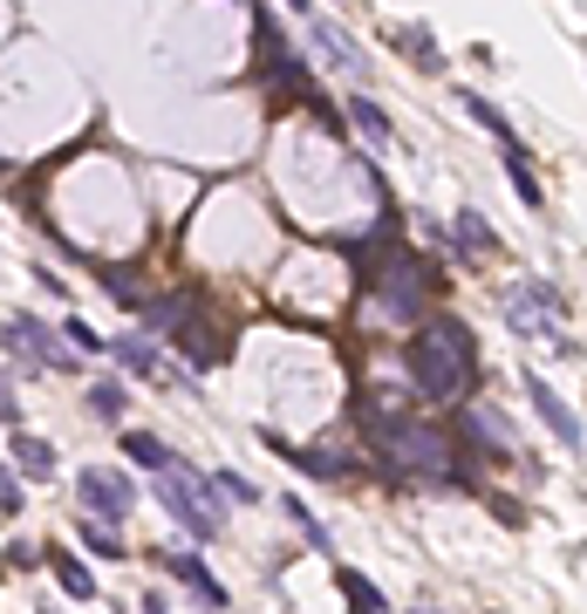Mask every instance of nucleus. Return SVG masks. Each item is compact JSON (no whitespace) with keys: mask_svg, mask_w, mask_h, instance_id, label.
<instances>
[{"mask_svg":"<svg viewBox=\"0 0 587 614\" xmlns=\"http://www.w3.org/2000/svg\"><path fill=\"white\" fill-rule=\"evenodd\" d=\"M363 430L376 444V458L397 478H410V485H430V491H464V485H472V458H464V444H458L451 424L397 417V409H389V417H363Z\"/></svg>","mask_w":587,"mask_h":614,"instance_id":"f257e3e1","label":"nucleus"},{"mask_svg":"<svg viewBox=\"0 0 587 614\" xmlns=\"http://www.w3.org/2000/svg\"><path fill=\"white\" fill-rule=\"evenodd\" d=\"M403 362H410V389L423 403H464L479 389V342H472V327H464L458 314L417 321Z\"/></svg>","mask_w":587,"mask_h":614,"instance_id":"f03ea898","label":"nucleus"},{"mask_svg":"<svg viewBox=\"0 0 587 614\" xmlns=\"http://www.w3.org/2000/svg\"><path fill=\"white\" fill-rule=\"evenodd\" d=\"M369 294L382 301L389 321H430V308H438V294H444V267L430 253H417V246H389L382 273L369 280Z\"/></svg>","mask_w":587,"mask_h":614,"instance_id":"7ed1b4c3","label":"nucleus"},{"mask_svg":"<svg viewBox=\"0 0 587 614\" xmlns=\"http://www.w3.org/2000/svg\"><path fill=\"white\" fill-rule=\"evenodd\" d=\"M144 321L158 327V335H165L191 368H219L226 348H232V335H226V327H212V314H206L199 294H158V301H144Z\"/></svg>","mask_w":587,"mask_h":614,"instance_id":"20e7f679","label":"nucleus"},{"mask_svg":"<svg viewBox=\"0 0 587 614\" xmlns=\"http://www.w3.org/2000/svg\"><path fill=\"white\" fill-rule=\"evenodd\" d=\"M560 314H567V301H560L554 280H513L505 287V327H513V335H533V342H554L574 362L580 348L560 335Z\"/></svg>","mask_w":587,"mask_h":614,"instance_id":"39448f33","label":"nucleus"},{"mask_svg":"<svg viewBox=\"0 0 587 614\" xmlns=\"http://www.w3.org/2000/svg\"><path fill=\"white\" fill-rule=\"evenodd\" d=\"M158 506L171 512V525H185L199 547H212L219 532H226V519H219V506L206 499V485H199V471H191L185 458H171L165 471H158Z\"/></svg>","mask_w":587,"mask_h":614,"instance_id":"423d86ee","label":"nucleus"},{"mask_svg":"<svg viewBox=\"0 0 587 614\" xmlns=\"http://www.w3.org/2000/svg\"><path fill=\"white\" fill-rule=\"evenodd\" d=\"M0 348H8L14 362H28V368H75L62 355V342H55V327H42L34 314H8V321H0Z\"/></svg>","mask_w":587,"mask_h":614,"instance_id":"0eeeda50","label":"nucleus"},{"mask_svg":"<svg viewBox=\"0 0 587 614\" xmlns=\"http://www.w3.org/2000/svg\"><path fill=\"white\" fill-rule=\"evenodd\" d=\"M75 491H83V506H90L96 519H109V525H124L130 506H137V485H130L124 471H103V465L75 471Z\"/></svg>","mask_w":587,"mask_h":614,"instance_id":"6e6552de","label":"nucleus"},{"mask_svg":"<svg viewBox=\"0 0 587 614\" xmlns=\"http://www.w3.org/2000/svg\"><path fill=\"white\" fill-rule=\"evenodd\" d=\"M526 396H533V417L554 430V444H560V450H587V430H580L574 409L554 396V383H546V376H526Z\"/></svg>","mask_w":587,"mask_h":614,"instance_id":"1a4fd4ad","label":"nucleus"},{"mask_svg":"<svg viewBox=\"0 0 587 614\" xmlns=\"http://www.w3.org/2000/svg\"><path fill=\"white\" fill-rule=\"evenodd\" d=\"M165 566H171V581L191 587V601H199L206 614H226V587L212 581V566H206L199 553H165Z\"/></svg>","mask_w":587,"mask_h":614,"instance_id":"9d476101","label":"nucleus"},{"mask_svg":"<svg viewBox=\"0 0 587 614\" xmlns=\"http://www.w3.org/2000/svg\"><path fill=\"white\" fill-rule=\"evenodd\" d=\"M451 239H458V260H492V253H505L499 232H492V219H485V212H472V205H458Z\"/></svg>","mask_w":587,"mask_h":614,"instance_id":"9b49d317","label":"nucleus"},{"mask_svg":"<svg viewBox=\"0 0 587 614\" xmlns=\"http://www.w3.org/2000/svg\"><path fill=\"white\" fill-rule=\"evenodd\" d=\"M389 34V49H403L423 75H444V49H438V41H430V28L423 21H403V28H382Z\"/></svg>","mask_w":587,"mask_h":614,"instance_id":"f8f14e48","label":"nucleus"},{"mask_svg":"<svg viewBox=\"0 0 587 614\" xmlns=\"http://www.w3.org/2000/svg\"><path fill=\"white\" fill-rule=\"evenodd\" d=\"M499 164H505V178H513L520 205H526V212H539V205H546V185H539V171H533L526 144H505V150H499Z\"/></svg>","mask_w":587,"mask_h":614,"instance_id":"ddd939ff","label":"nucleus"},{"mask_svg":"<svg viewBox=\"0 0 587 614\" xmlns=\"http://www.w3.org/2000/svg\"><path fill=\"white\" fill-rule=\"evenodd\" d=\"M109 355L130 368V376H150V383H171V368L158 355V342H144V335H124V342H109Z\"/></svg>","mask_w":587,"mask_h":614,"instance_id":"4468645a","label":"nucleus"},{"mask_svg":"<svg viewBox=\"0 0 587 614\" xmlns=\"http://www.w3.org/2000/svg\"><path fill=\"white\" fill-rule=\"evenodd\" d=\"M458 103H464V116H472L479 123V131L505 150V144H520V131H513V123H505V110L492 103V96H479V90H458Z\"/></svg>","mask_w":587,"mask_h":614,"instance_id":"2eb2a0df","label":"nucleus"},{"mask_svg":"<svg viewBox=\"0 0 587 614\" xmlns=\"http://www.w3.org/2000/svg\"><path fill=\"white\" fill-rule=\"evenodd\" d=\"M8 458L28 471V478H55V444L49 437H28V430H8Z\"/></svg>","mask_w":587,"mask_h":614,"instance_id":"dca6fc26","label":"nucleus"},{"mask_svg":"<svg viewBox=\"0 0 587 614\" xmlns=\"http://www.w3.org/2000/svg\"><path fill=\"white\" fill-rule=\"evenodd\" d=\"M348 123H356L369 144H397V123H389V110H382L376 96H363V90L348 96Z\"/></svg>","mask_w":587,"mask_h":614,"instance_id":"f3484780","label":"nucleus"},{"mask_svg":"<svg viewBox=\"0 0 587 614\" xmlns=\"http://www.w3.org/2000/svg\"><path fill=\"white\" fill-rule=\"evenodd\" d=\"M335 587L348 594V607H356V614H389V594L369 581V573H356V566H335Z\"/></svg>","mask_w":587,"mask_h":614,"instance_id":"a211bd4d","label":"nucleus"},{"mask_svg":"<svg viewBox=\"0 0 587 614\" xmlns=\"http://www.w3.org/2000/svg\"><path fill=\"white\" fill-rule=\"evenodd\" d=\"M199 485H206L212 506H219V499H232V506H260V485H247L240 471H199Z\"/></svg>","mask_w":587,"mask_h":614,"instance_id":"6ab92c4d","label":"nucleus"},{"mask_svg":"<svg viewBox=\"0 0 587 614\" xmlns=\"http://www.w3.org/2000/svg\"><path fill=\"white\" fill-rule=\"evenodd\" d=\"M307 34H315V49L335 62V69H348V75H363V49H356V41H342V28H328V21H315V28H307Z\"/></svg>","mask_w":587,"mask_h":614,"instance_id":"aec40b11","label":"nucleus"},{"mask_svg":"<svg viewBox=\"0 0 587 614\" xmlns=\"http://www.w3.org/2000/svg\"><path fill=\"white\" fill-rule=\"evenodd\" d=\"M75 532H83V547H90L96 560H124V553H130V547H124V532H109V519H96V512L75 525Z\"/></svg>","mask_w":587,"mask_h":614,"instance_id":"412c9836","label":"nucleus"},{"mask_svg":"<svg viewBox=\"0 0 587 614\" xmlns=\"http://www.w3.org/2000/svg\"><path fill=\"white\" fill-rule=\"evenodd\" d=\"M55 581H62V594H69V601H96V581H90V566L75 560V553H62V547H55Z\"/></svg>","mask_w":587,"mask_h":614,"instance_id":"4be33fe9","label":"nucleus"},{"mask_svg":"<svg viewBox=\"0 0 587 614\" xmlns=\"http://www.w3.org/2000/svg\"><path fill=\"white\" fill-rule=\"evenodd\" d=\"M96 280H103V294H116L124 308H137V314H144V287H137V273H130V267H103V260H96Z\"/></svg>","mask_w":587,"mask_h":614,"instance_id":"5701e85b","label":"nucleus"},{"mask_svg":"<svg viewBox=\"0 0 587 614\" xmlns=\"http://www.w3.org/2000/svg\"><path fill=\"white\" fill-rule=\"evenodd\" d=\"M124 458H137V465H150V471H165V465L178 458V450H165L150 430H124Z\"/></svg>","mask_w":587,"mask_h":614,"instance_id":"b1692460","label":"nucleus"},{"mask_svg":"<svg viewBox=\"0 0 587 614\" xmlns=\"http://www.w3.org/2000/svg\"><path fill=\"white\" fill-rule=\"evenodd\" d=\"M124 403H130V389H124V383H109V376H103V383H90V409H96L103 424L124 417Z\"/></svg>","mask_w":587,"mask_h":614,"instance_id":"393cba45","label":"nucleus"},{"mask_svg":"<svg viewBox=\"0 0 587 614\" xmlns=\"http://www.w3.org/2000/svg\"><path fill=\"white\" fill-rule=\"evenodd\" d=\"M281 512H287V519L301 525V540H307V547H315V553H328V547H335V540H328V525H322L315 512H307L301 499H281Z\"/></svg>","mask_w":587,"mask_h":614,"instance_id":"a878e982","label":"nucleus"},{"mask_svg":"<svg viewBox=\"0 0 587 614\" xmlns=\"http://www.w3.org/2000/svg\"><path fill=\"white\" fill-rule=\"evenodd\" d=\"M62 335H69V348H83V355H103V335L90 321H62Z\"/></svg>","mask_w":587,"mask_h":614,"instance_id":"bb28decb","label":"nucleus"},{"mask_svg":"<svg viewBox=\"0 0 587 614\" xmlns=\"http://www.w3.org/2000/svg\"><path fill=\"white\" fill-rule=\"evenodd\" d=\"M14 512H21V485L0 471V519H14Z\"/></svg>","mask_w":587,"mask_h":614,"instance_id":"cd10ccee","label":"nucleus"},{"mask_svg":"<svg viewBox=\"0 0 587 614\" xmlns=\"http://www.w3.org/2000/svg\"><path fill=\"white\" fill-rule=\"evenodd\" d=\"M14 417H21V403H14V389H8V376H0V424L14 430Z\"/></svg>","mask_w":587,"mask_h":614,"instance_id":"c85d7f7f","label":"nucleus"},{"mask_svg":"<svg viewBox=\"0 0 587 614\" xmlns=\"http://www.w3.org/2000/svg\"><path fill=\"white\" fill-rule=\"evenodd\" d=\"M144 614H165V594H150V601H144Z\"/></svg>","mask_w":587,"mask_h":614,"instance_id":"c756f323","label":"nucleus"},{"mask_svg":"<svg viewBox=\"0 0 587 614\" xmlns=\"http://www.w3.org/2000/svg\"><path fill=\"white\" fill-rule=\"evenodd\" d=\"M281 8H294V14H307V0H281Z\"/></svg>","mask_w":587,"mask_h":614,"instance_id":"7c9ffc66","label":"nucleus"},{"mask_svg":"<svg viewBox=\"0 0 587 614\" xmlns=\"http://www.w3.org/2000/svg\"><path fill=\"white\" fill-rule=\"evenodd\" d=\"M417 614H438V607H417Z\"/></svg>","mask_w":587,"mask_h":614,"instance_id":"2f4dec72","label":"nucleus"},{"mask_svg":"<svg viewBox=\"0 0 587 614\" xmlns=\"http://www.w3.org/2000/svg\"><path fill=\"white\" fill-rule=\"evenodd\" d=\"M492 614H499V607H492Z\"/></svg>","mask_w":587,"mask_h":614,"instance_id":"473e14b6","label":"nucleus"}]
</instances>
